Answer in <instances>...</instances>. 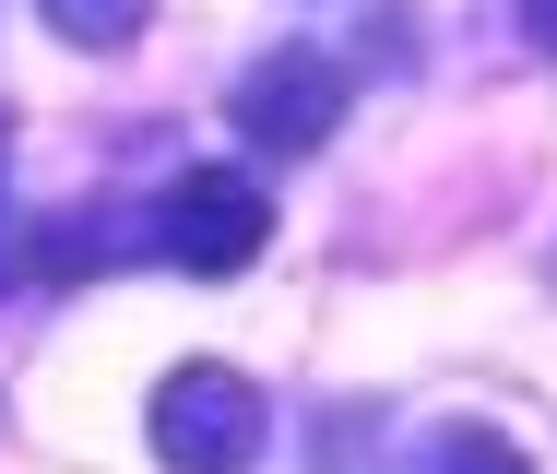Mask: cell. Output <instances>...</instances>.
<instances>
[{
  "mask_svg": "<svg viewBox=\"0 0 557 474\" xmlns=\"http://www.w3.org/2000/svg\"><path fill=\"white\" fill-rule=\"evenodd\" d=\"M344 60H321V48H273V60H249L237 72V96H225V118H237V142L249 154H321L344 130Z\"/></svg>",
  "mask_w": 557,
  "mask_h": 474,
  "instance_id": "6da1fadb",
  "label": "cell"
},
{
  "mask_svg": "<svg viewBox=\"0 0 557 474\" xmlns=\"http://www.w3.org/2000/svg\"><path fill=\"white\" fill-rule=\"evenodd\" d=\"M261 427H273V403H261L237 367H178V379L154 391V451L178 474H249L261 463Z\"/></svg>",
  "mask_w": 557,
  "mask_h": 474,
  "instance_id": "7a4b0ae2",
  "label": "cell"
},
{
  "mask_svg": "<svg viewBox=\"0 0 557 474\" xmlns=\"http://www.w3.org/2000/svg\"><path fill=\"white\" fill-rule=\"evenodd\" d=\"M261 237H273V202H261V178H237V166H190V178L154 202V261H178V273H249Z\"/></svg>",
  "mask_w": 557,
  "mask_h": 474,
  "instance_id": "3957f363",
  "label": "cell"
},
{
  "mask_svg": "<svg viewBox=\"0 0 557 474\" xmlns=\"http://www.w3.org/2000/svg\"><path fill=\"white\" fill-rule=\"evenodd\" d=\"M36 12H48V24L72 36V48H131L154 0H36Z\"/></svg>",
  "mask_w": 557,
  "mask_h": 474,
  "instance_id": "277c9868",
  "label": "cell"
},
{
  "mask_svg": "<svg viewBox=\"0 0 557 474\" xmlns=\"http://www.w3.org/2000/svg\"><path fill=\"white\" fill-rule=\"evenodd\" d=\"M416 474H534V463H522L498 427H450V439H440V451H428Z\"/></svg>",
  "mask_w": 557,
  "mask_h": 474,
  "instance_id": "5b68a950",
  "label": "cell"
},
{
  "mask_svg": "<svg viewBox=\"0 0 557 474\" xmlns=\"http://www.w3.org/2000/svg\"><path fill=\"white\" fill-rule=\"evenodd\" d=\"M522 24H534V36H546V48H557V0H522Z\"/></svg>",
  "mask_w": 557,
  "mask_h": 474,
  "instance_id": "8992f818",
  "label": "cell"
}]
</instances>
